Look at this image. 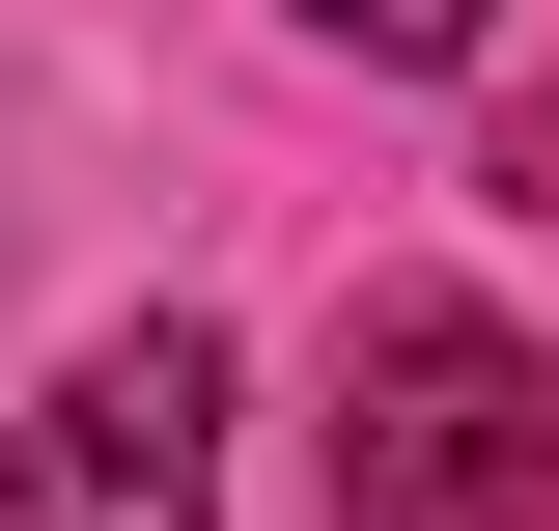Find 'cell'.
I'll return each mask as SVG.
<instances>
[{"instance_id": "obj_1", "label": "cell", "mask_w": 559, "mask_h": 531, "mask_svg": "<svg viewBox=\"0 0 559 531\" xmlns=\"http://www.w3.org/2000/svg\"><path fill=\"white\" fill-rule=\"evenodd\" d=\"M336 531H559V364L503 308H364L336 335Z\"/></svg>"}, {"instance_id": "obj_2", "label": "cell", "mask_w": 559, "mask_h": 531, "mask_svg": "<svg viewBox=\"0 0 559 531\" xmlns=\"http://www.w3.org/2000/svg\"><path fill=\"white\" fill-rule=\"evenodd\" d=\"M0 531H224V335L197 308L84 335L28 392V448H0Z\"/></svg>"}, {"instance_id": "obj_3", "label": "cell", "mask_w": 559, "mask_h": 531, "mask_svg": "<svg viewBox=\"0 0 559 531\" xmlns=\"http://www.w3.org/2000/svg\"><path fill=\"white\" fill-rule=\"evenodd\" d=\"M280 28H308V57H364V84H448L503 0H280Z\"/></svg>"}]
</instances>
